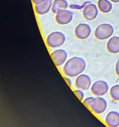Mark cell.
I'll return each instance as SVG.
<instances>
[{
	"mask_svg": "<svg viewBox=\"0 0 119 127\" xmlns=\"http://www.w3.org/2000/svg\"><path fill=\"white\" fill-rule=\"evenodd\" d=\"M97 7L102 13H108L112 9V4L110 0H98Z\"/></svg>",
	"mask_w": 119,
	"mask_h": 127,
	"instance_id": "15",
	"label": "cell"
},
{
	"mask_svg": "<svg viewBox=\"0 0 119 127\" xmlns=\"http://www.w3.org/2000/svg\"><path fill=\"white\" fill-rule=\"evenodd\" d=\"M83 103L96 114H101L106 110L107 102L101 97H89L83 100Z\"/></svg>",
	"mask_w": 119,
	"mask_h": 127,
	"instance_id": "2",
	"label": "cell"
},
{
	"mask_svg": "<svg viewBox=\"0 0 119 127\" xmlns=\"http://www.w3.org/2000/svg\"><path fill=\"white\" fill-rule=\"evenodd\" d=\"M90 33H91V28L87 24H79L74 29V35L76 37L80 40L86 39L90 36Z\"/></svg>",
	"mask_w": 119,
	"mask_h": 127,
	"instance_id": "6",
	"label": "cell"
},
{
	"mask_svg": "<svg viewBox=\"0 0 119 127\" xmlns=\"http://www.w3.org/2000/svg\"><path fill=\"white\" fill-rule=\"evenodd\" d=\"M46 0H32V2H33V3L35 5L36 4H40V3H42V2H45Z\"/></svg>",
	"mask_w": 119,
	"mask_h": 127,
	"instance_id": "19",
	"label": "cell"
},
{
	"mask_svg": "<svg viewBox=\"0 0 119 127\" xmlns=\"http://www.w3.org/2000/svg\"><path fill=\"white\" fill-rule=\"evenodd\" d=\"M51 57L57 66H60L66 62L68 53L64 50L57 49L52 52Z\"/></svg>",
	"mask_w": 119,
	"mask_h": 127,
	"instance_id": "10",
	"label": "cell"
},
{
	"mask_svg": "<svg viewBox=\"0 0 119 127\" xmlns=\"http://www.w3.org/2000/svg\"><path fill=\"white\" fill-rule=\"evenodd\" d=\"M110 95L114 100H119V84L114 85L110 88Z\"/></svg>",
	"mask_w": 119,
	"mask_h": 127,
	"instance_id": "16",
	"label": "cell"
},
{
	"mask_svg": "<svg viewBox=\"0 0 119 127\" xmlns=\"http://www.w3.org/2000/svg\"><path fill=\"white\" fill-rule=\"evenodd\" d=\"M107 50L112 54L119 53V37L114 36L109 38L107 43Z\"/></svg>",
	"mask_w": 119,
	"mask_h": 127,
	"instance_id": "13",
	"label": "cell"
},
{
	"mask_svg": "<svg viewBox=\"0 0 119 127\" xmlns=\"http://www.w3.org/2000/svg\"><path fill=\"white\" fill-rule=\"evenodd\" d=\"M73 18V12L69 10H64L56 14L55 21L60 25H67L70 23Z\"/></svg>",
	"mask_w": 119,
	"mask_h": 127,
	"instance_id": "8",
	"label": "cell"
},
{
	"mask_svg": "<svg viewBox=\"0 0 119 127\" xmlns=\"http://www.w3.org/2000/svg\"><path fill=\"white\" fill-rule=\"evenodd\" d=\"M91 79L88 75L81 74L75 80L76 88L83 91H87L91 87Z\"/></svg>",
	"mask_w": 119,
	"mask_h": 127,
	"instance_id": "7",
	"label": "cell"
},
{
	"mask_svg": "<svg viewBox=\"0 0 119 127\" xmlns=\"http://www.w3.org/2000/svg\"><path fill=\"white\" fill-rule=\"evenodd\" d=\"M115 73L119 77V59L118 60L115 64Z\"/></svg>",
	"mask_w": 119,
	"mask_h": 127,
	"instance_id": "18",
	"label": "cell"
},
{
	"mask_svg": "<svg viewBox=\"0 0 119 127\" xmlns=\"http://www.w3.org/2000/svg\"><path fill=\"white\" fill-rule=\"evenodd\" d=\"M64 80L66 81V82L67 84H68V86H71L72 81H71V80L70 79V78L65 77V78H64Z\"/></svg>",
	"mask_w": 119,
	"mask_h": 127,
	"instance_id": "20",
	"label": "cell"
},
{
	"mask_svg": "<svg viewBox=\"0 0 119 127\" xmlns=\"http://www.w3.org/2000/svg\"><path fill=\"white\" fill-rule=\"evenodd\" d=\"M98 14H99V9L97 6L94 4H89L83 9V16L84 18L88 21L94 20L98 16Z\"/></svg>",
	"mask_w": 119,
	"mask_h": 127,
	"instance_id": "9",
	"label": "cell"
},
{
	"mask_svg": "<svg viewBox=\"0 0 119 127\" xmlns=\"http://www.w3.org/2000/svg\"><path fill=\"white\" fill-rule=\"evenodd\" d=\"M109 87L107 83L102 80L94 82L90 87V91L94 95L101 97L107 93Z\"/></svg>",
	"mask_w": 119,
	"mask_h": 127,
	"instance_id": "5",
	"label": "cell"
},
{
	"mask_svg": "<svg viewBox=\"0 0 119 127\" xmlns=\"http://www.w3.org/2000/svg\"><path fill=\"white\" fill-rule=\"evenodd\" d=\"M52 0H46L42 3L35 5V11L38 15L46 14L49 12L50 10L52 9Z\"/></svg>",
	"mask_w": 119,
	"mask_h": 127,
	"instance_id": "12",
	"label": "cell"
},
{
	"mask_svg": "<svg viewBox=\"0 0 119 127\" xmlns=\"http://www.w3.org/2000/svg\"><path fill=\"white\" fill-rule=\"evenodd\" d=\"M74 93L76 94L77 97H78V99L80 100H83L84 98V94L83 93V91L81 89H76L74 91Z\"/></svg>",
	"mask_w": 119,
	"mask_h": 127,
	"instance_id": "17",
	"label": "cell"
},
{
	"mask_svg": "<svg viewBox=\"0 0 119 127\" xmlns=\"http://www.w3.org/2000/svg\"><path fill=\"white\" fill-rule=\"evenodd\" d=\"M110 1L112 2H115V3L119 2V0H110Z\"/></svg>",
	"mask_w": 119,
	"mask_h": 127,
	"instance_id": "21",
	"label": "cell"
},
{
	"mask_svg": "<svg viewBox=\"0 0 119 127\" xmlns=\"http://www.w3.org/2000/svg\"><path fill=\"white\" fill-rule=\"evenodd\" d=\"M65 40L66 37L62 32L55 31L47 36L46 42L49 47L55 48L63 45L65 42Z\"/></svg>",
	"mask_w": 119,
	"mask_h": 127,
	"instance_id": "3",
	"label": "cell"
},
{
	"mask_svg": "<svg viewBox=\"0 0 119 127\" xmlns=\"http://www.w3.org/2000/svg\"><path fill=\"white\" fill-rule=\"evenodd\" d=\"M105 123L109 127H119V112H109L105 118Z\"/></svg>",
	"mask_w": 119,
	"mask_h": 127,
	"instance_id": "11",
	"label": "cell"
},
{
	"mask_svg": "<svg viewBox=\"0 0 119 127\" xmlns=\"http://www.w3.org/2000/svg\"><path fill=\"white\" fill-rule=\"evenodd\" d=\"M86 63L81 57H73L66 61L63 66V73L66 76L73 78L79 76L84 71Z\"/></svg>",
	"mask_w": 119,
	"mask_h": 127,
	"instance_id": "1",
	"label": "cell"
},
{
	"mask_svg": "<svg viewBox=\"0 0 119 127\" xmlns=\"http://www.w3.org/2000/svg\"><path fill=\"white\" fill-rule=\"evenodd\" d=\"M114 32V29L109 24H102L98 26L94 31V36L97 39L103 40L112 37Z\"/></svg>",
	"mask_w": 119,
	"mask_h": 127,
	"instance_id": "4",
	"label": "cell"
},
{
	"mask_svg": "<svg viewBox=\"0 0 119 127\" xmlns=\"http://www.w3.org/2000/svg\"><path fill=\"white\" fill-rule=\"evenodd\" d=\"M68 7V2L66 0H54L53 1L52 11L54 14L64 11Z\"/></svg>",
	"mask_w": 119,
	"mask_h": 127,
	"instance_id": "14",
	"label": "cell"
}]
</instances>
